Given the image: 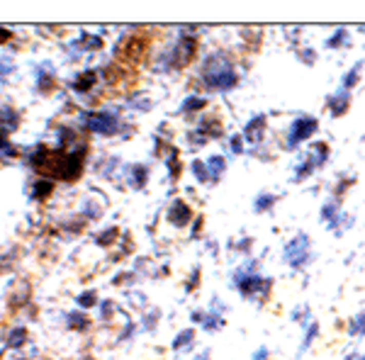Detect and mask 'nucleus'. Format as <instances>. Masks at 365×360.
Instances as JSON below:
<instances>
[{"instance_id": "20e7f679", "label": "nucleus", "mask_w": 365, "mask_h": 360, "mask_svg": "<svg viewBox=\"0 0 365 360\" xmlns=\"http://www.w3.org/2000/svg\"><path fill=\"white\" fill-rule=\"evenodd\" d=\"M356 75H358V68H353V71L346 75V88H351V85L356 83Z\"/></svg>"}, {"instance_id": "7ed1b4c3", "label": "nucleus", "mask_w": 365, "mask_h": 360, "mask_svg": "<svg viewBox=\"0 0 365 360\" xmlns=\"http://www.w3.org/2000/svg\"><path fill=\"white\" fill-rule=\"evenodd\" d=\"M209 166H212V170H215V176H219V170L224 168V161H222V158H217V161H212Z\"/></svg>"}, {"instance_id": "f257e3e1", "label": "nucleus", "mask_w": 365, "mask_h": 360, "mask_svg": "<svg viewBox=\"0 0 365 360\" xmlns=\"http://www.w3.org/2000/svg\"><path fill=\"white\" fill-rule=\"evenodd\" d=\"M234 81H236V73L226 59L224 61H209V66H207V83L209 85L229 88V85H234Z\"/></svg>"}, {"instance_id": "f03ea898", "label": "nucleus", "mask_w": 365, "mask_h": 360, "mask_svg": "<svg viewBox=\"0 0 365 360\" xmlns=\"http://www.w3.org/2000/svg\"><path fill=\"white\" fill-rule=\"evenodd\" d=\"M314 129H317V122L312 120V117H300V120L292 124V129H290V141H287V144H290V146H295V144H297L300 139H307Z\"/></svg>"}]
</instances>
